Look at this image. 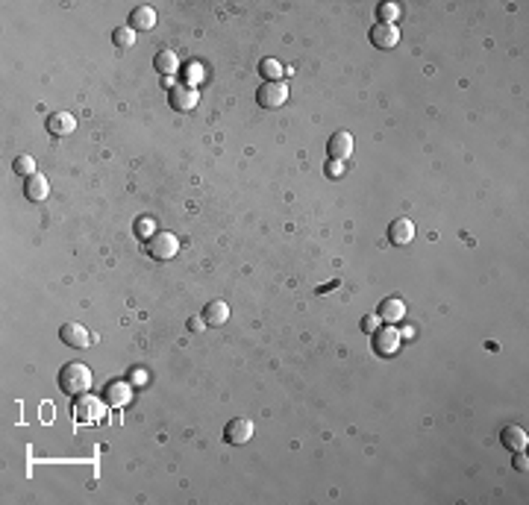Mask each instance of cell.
<instances>
[{
  "instance_id": "8992f818",
  "label": "cell",
  "mask_w": 529,
  "mask_h": 505,
  "mask_svg": "<svg viewBox=\"0 0 529 505\" xmlns=\"http://www.w3.org/2000/svg\"><path fill=\"white\" fill-rule=\"evenodd\" d=\"M253 438V420L247 417H232L227 426H223V441L232 444V446H241Z\"/></svg>"
},
{
  "instance_id": "4fadbf2b",
  "label": "cell",
  "mask_w": 529,
  "mask_h": 505,
  "mask_svg": "<svg viewBox=\"0 0 529 505\" xmlns=\"http://www.w3.org/2000/svg\"><path fill=\"white\" fill-rule=\"evenodd\" d=\"M74 129H77V117L71 112H53L50 117H47V133L50 135L65 138V135L74 133Z\"/></svg>"
},
{
  "instance_id": "ffe728a7",
  "label": "cell",
  "mask_w": 529,
  "mask_h": 505,
  "mask_svg": "<svg viewBox=\"0 0 529 505\" xmlns=\"http://www.w3.org/2000/svg\"><path fill=\"white\" fill-rule=\"evenodd\" d=\"M259 74H262L268 82H279V77L286 74V65L277 62V59H262V62H259Z\"/></svg>"
},
{
  "instance_id": "2e32d148",
  "label": "cell",
  "mask_w": 529,
  "mask_h": 505,
  "mask_svg": "<svg viewBox=\"0 0 529 505\" xmlns=\"http://www.w3.org/2000/svg\"><path fill=\"white\" fill-rule=\"evenodd\" d=\"M380 321L382 323H400L406 317V305H403V300H397V297H388V300H382V305H380Z\"/></svg>"
},
{
  "instance_id": "44dd1931",
  "label": "cell",
  "mask_w": 529,
  "mask_h": 505,
  "mask_svg": "<svg viewBox=\"0 0 529 505\" xmlns=\"http://www.w3.org/2000/svg\"><path fill=\"white\" fill-rule=\"evenodd\" d=\"M136 235H138L141 241H150L153 235H156V220L147 218V215H141V218L136 220Z\"/></svg>"
},
{
  "instance_id": "6da1fadb",
  "label": "cell",
  "mask_w": 529,
  "mask_h": 505,
  "mask_svg": "<svg viewBox=\"0 0 529 505\" xmlns=\"http://www.w3.org/2000/svg\"><path fill=\"white\" fill-rule=\"evenodd\" d=\"M59 388H62V394H68V397L86 394L89 388H91V370H89V364L68 361L65 368L59 370Z\"/></svg>"
},
{
  "instance_id": "7402d4cb",
  "label": "cell",
  "mask_w": 529,
  "mask_h": 505,
  "mask_svg": "<svg viewBox=\"0 0 529 505\" xmlns=\"http://www.w3.org/2000/svg\"><path fill=\"white\" fill-rule=\"evenodd\" d=\"M12 171H15L18 176H24V180H30V176L35 173V159L33 156H15V162H12Z\"/></svg>"
},
{
  "instance_id": "d6986e66",
  "label": "cell",
  "mask_w": 529,
  "mask_h": 505,
  "mask_svg": "<svg viewBox=\"0 0 529 505\" xmlns=\"http://www.w3.org/2000/svg\"><path fill=\"white\" fill-rule=\"evenodd\" d=\"M129 397H133V388H129L127 382H112L109 388H106V403L115 406V408H121L129 403Z\"/></svg>"
},
{
  "instance_id": "ba28073f",
  "label": "cell",
  "mask_w": 529,
  "mask_h": 505,
  "mask_svg": "<svg viewBox=\"0 0 529 505\" xmlns=\"http://www.w3.org/2000/svg\"><path fill=\"white\" fill-rule=\"evenodd\" d=\"M373 350L376 356H394L400 350V332L394 326H382L373 332Z\"/></svg>"
},
{
  "instance_id": "d4e9b609",
  "label": "cell",
  "mask_w": 529,
  "mask_h": 505,
  "mask_svg": "<svg viewBox=\"0 0 529 505\" xmlns=\"http://www.w3.org/2000/svg\"><path fill=\"white\" fill-rule=\"evenodd\" d=\"M380 314H368V317H364V321H362V329H364V332H376V329H380Z\"/></svg>"
},
{
  "instance_id": "52a82bcc",
  "label": "cell",
  "mask_w": 529,
  "mask_h": 505,
  "mask_svg": "<svg viewBox=\"0 0 529 505\" xmlns=\"http://www.w3.org/2000/svg\"><path fill=\"white\" fill-rule=\"evenodd\" d=\"M368 35H371V44L380 47V50H391V47H397V41H400V30L394 27V23H380L376 21Z\"/></svg>"
},
{
  "instance_id": "5b68a950",
  "label": "cell",
  "mask_w": 529,
  "mask_h": 505,
  "mask_svg": "<svg viewBox=\"0 0 529 505\" xmlns=\"http://www.w3.org/2000/svg\"><path fill=\"white\" fill-rule=\"evenodd\" d=\"M168 100H171V109H174V112H192L194 106L200 103V91H197V86L180 82V86H174V88H171Z\"/></svg>"
},
{
  "instance_id": "603a6c76",
  "label": "cell",
  "mask_w": 529,
  "mask_h": 505,
  "mask_svg": "<svg viewBox=\"0 0 529 505\" xmlns=\"http://www.w3.org/2000/svg\"><path fill=\"white\" fill-rule=\"evenodd\" d=\"M376 18H380V23H394L400 18V6L397 3H380L376 6Z\"/></svg>"
},
{
  "instance_id": "3957f363",
  "label": "cell",
  "mask_w": 529,
  "mask_h": 505,
  "mask_svg": "<svg viewBox=\"0 0 529 505\" xmlns=\"http://www.w3.org/2000/svg\"><path fill=\"white\" fill-rule=\"evenodd\" d=\"M147 253L153 258H159V262H168V258H174L180 253V238H176L174 232H156L147 241Z\"/></svg>"
},
{
  "instance_id": "8fae6325",
  "label": "cell",
  "mask_w": 529,
  "mask_h": 505,
  "mask_svg": "<svg viewBox=\"0 0 529 505\" xmlns=\"http://www.w3.org/2000/svg\"><path fill=\"white\" fill-rule=\"evenodd\" d=\"M411 238H415V223L409 218L391 220V227H388V241L394 247H406V244H411Z\"/></svg>"
},
{
  "instance_id": "cb8c5ba5",
  "label": "cell",
  "mask_w": 529,
  "mask_h": 505,
  "mask_svg": "<svg viewBox=\"0 0 529 505\" xmlns=\"http://www.w3.org/2000/svg\"><path fill=\"white\" fill-rule=\"evenodd\" d=\"M112 41H115L118 47H133V44H136V35H133V30H129V27H118V30L112 32Z\"/></svg>"
},
{
  "instance_id": "30bf717a",
  "label": "cell",
  "mask_w": 529,
  "mask_h": 505,
  "mask_svg": "<svg viewBox=\"0 0 529 505\" xmlns=\"http://www.w3.org/2000/svg\"><path fill=\"white\" fill-rule=\"evenodd\" d=\"M350 153H353V135L347 133V129H341V133H335L333 138L326 141V156H329V159L344 162Z\"/></svg>"
},
{
  "instance_id": "277c9868",
  "label": "cell",
  "mask_w": 529,
  "mask_h": 505,
  "mask_svg": "<svg viewBox=\"0 0 529 505\" xmlns=\"http://www.w3.org/2000/svg\"><path fill=\"white\" fill-rule=\"evenodd\" d=\"M286 100L288 86H282V82H262V88L256 91V103L262 109H279V106H286Z\"/></svg>"
},
{
  "instance_id": "484cf974",
  "label": "cell",
  "mask_w": 529,
  "mask_h": 505,
  "mask_svg": "<svg viewBox=\"0 0 529 505\" xmlns=\"http://www.w3.org/2000/svg\"><path fill=\"white\" fill-rule=\"evenodd\" d=\"M341 171H344V168H341V162H335V159L326 162V176H338Z\"/></svg>"
},
{
  "instance_id": "e0dca14e",
  "label": "cell",
  "mask_w": 529,
  "mask_h": 505,
  "mask_svg": "<svg viewBox=\"0 0 529 505\" xmlns=\"http://www.w3.org/2000/svg\"><path fill=\"white\" fill-rule=\"evenodd\" d=\"M153 68H156L162 77H171V74L180 70V59H176V53L171 50V47H162V50L153 56Z\"/></svg>"
},
{
  "instance_id": "83f0119b",
  "label": "cell",
  "mask_w": 529,
  "mask_h": 505,
  "mask_svg": "<svg viewBox=\"0 0 529 505\" xmlns=\"http://www.w3.org/2000/svg\"><path fill=\"white\" fill-rule=\"evenodd\" d=\"M206 323L203 321H188V329H203Z\"/></svg>"
},
{
  "instance_id": "7c38bea8",
  "label": "cell",
  "mask_w": 529,
  "mask_h": 505,
  "mask_svg": "<svg viewBox=\"0 0 529 505\" xmlns=\"http://www.w3.org/2000/svg\"><path fill=\"white\" fill-rule=\"evenodd\" d=\"M500 444L505 446V450H512V452H521V450H526V444H529V435H526V429L523 426H503L500 429Z\"/></svg>"
},
{
  "instance_id": "ac0fdd59",
  "label": "cell",
  "mask_w": 529,
  "mask_h": 505,
  "mask_svg": "<svg viewBox=\"0 0 529 505\" xmlns=\"http://www.w3.org/2000/svg\"><path fill=\"white\" fill-rule=\"evenodd\" d=\"M156 27V12L150 6H136L129 12V30H153Z\"/></svg>"
},
{
  "instance_id": "7a4b0ae2",
  "label": "cell",
  "mask_w": 529,
  "mask_h": 505,
  "mask_svg": "<svg viewBox=\"0 0 529 505\" xmlns=\"http://www.w3.org/2000/svg\"><path fill=\"white\" fill-rule=\"evenodd\" d=\"M71 415H74L77 423L82 426H94V423H103L106 420V403L91 394H80L71 406Z\"/></svg>"
},
{
  "instance_id": "5bb4252c",
  "label": "cell",
  "mask_w": 529,
  "mask_h": 505,
  "mask_svg": "<svg viewBox=\"0 0 529 505\" xmlns=\"http://www.w3.org/2000/svg\"><path fill=\"white\" fill-rule=\"evenodd\" d=\"M24 194H27V200H33V203L47 200V194H50V182H47V176L44 173H33L30 180L24 182Z\"/></svg>"
},
{
  "instance_id": "9c48e42d",
  "label": "cell",
  "mask_w": 529,
  "mask_h": 505,
  "mask_svg": "<svg viewBox=\"0 0 529 505\" xmlns=\"http://www.w3.org/2000/svg\"><path fill=\"white\" fill-rule=\"evenodd\" d=\"M59 341H62L65 347H74V350H86L89 347V329L82 326V323H62V329H59Z\"/></svg>"
},
{
  "instance_id": "9a60e30c",
  "label": "cell",
  "mask_w": 529,
  "mask_h": 505,
  "mask_svg": "<svg viewBox=\"0 0 529 505\" xmlns=\"http://www.w3.org/2000/svg\"><path fill=\"white\" fill-rule=\"evenodd\" d=\"M230 321V305L223 303V300H212L206 303V309H203V323L206 326H223Z\"/></svg>"
},
{
  "instance_id": "4316f807",
  "label": "cell",
  "mask_w": 529,
  "mask_h": 505,
  "mask_svg": "<svg viewBox=\"0 0 529 505\" xmlns=\"http://www.w3.org/2000/svg\"><path fill=\"white\" fill-rule=\"evenodd\" d=\"M512 464H514V470H526V467H529L523 450H521V452H514V461H512Z\"/></svg>"
}]
</instances>
